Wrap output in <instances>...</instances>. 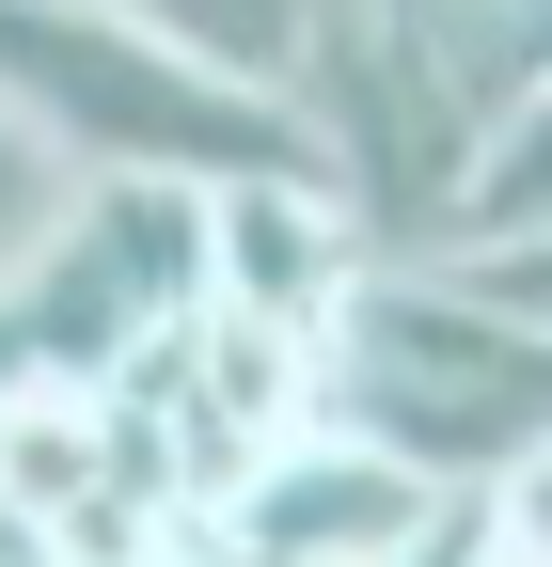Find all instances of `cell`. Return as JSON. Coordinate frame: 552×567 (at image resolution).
Wrapping results in <instances>:
<instances>
[{"instance_id": "cell-5", "label": "cell", "mask_w": 552, "mask_h": 567, "mask_svg": "<svg viewBox=\"0 0 552 567\" xmlns=\"http://www.w3.org/2000/svg\"><path fill=\"white\" fill-rule=\"evenodd\" d=\"M395 237L364 221L316 158H253V174H205V300H253V316H300L331 331L364 300V268Z\"/></svg>"}, {"instance_id": "cell-3", "label": "cell", "mask_w": 552, "mask_h": 567, "mask_svg": "<svg viewBox=\"0 0 552 567\" xmlns=\"http://www.w3.org/2000/svg\"><path fill=\"white\" fill-rule=\"evenodd\" d=\"M0 111L63 174H253V158H300L285 95L190 63L126 0H0Z\"/></svg>"}, {"instance_id": "cell-7", "label": "cell", "mask_w": 552, "mask_h": 567, "mask_svg": "<svg viewBox=\"0 0 552 567\" xmlns=\"http://www.w3.org/2000/svg\"><path fill=\"white\" fill-rule=\"evenodd\" d=\"M521 237H552V63L505 95V126H490V158H473L442 252H521Z\"/></svg>"}, {"instance_id": "cell-9", "label": "cell", "mask_w": 552, "mask_h": 567, "mask_svg": "<svg viewBox=\"0 0 552 567\" xmlns=\"http://www.w3.org/2000/svg\"><path fill=\"white\" fill-rule=\"evenodd\" d=\"M490 520H505V536H521V551L552 567V442H536V457H521V473L490 488Z\"/></svg>"}, {"instance_id": "cell-10", "label": "cell", "mask_w": 552, "mask_h": 567, "mask_svg": "<svg viewBox=\"0 0 552 567\" xmlns=\"http://www.w3.org/2000/svg\"><path fill=\"white\" fill-rule=\"evenodd\" d=\"M17 379H32V347H17V300H0V394H17Z\"/></svg>"}, {"instance_id": "cell-2", "label": "cell", "mask_w": 552, "mask_h": 567, "mask_svg": "<svg viewBox=\"0 0 552 567\" xmlns=\"http://www.w3.org/2000/svg\"><path fill=\"white\" fill-rule=\"evenodd\" d=\"M285 111H300V158L395 252H442L458 189H473V158L505 126V80L473 63V0H316Z\"/></svg>"}, {"instance_id": "cell-11", "label": "cell", "mask_w": 552, "mask_h": 567, "mask_svg": "<svg viewBox=\"0 0 552 567\" xmlns=\"http://www.w3.org/2000/svg\"><path fill=\"white\" fill-rule=\"evenodd\" d=\"M205 567H268V551H237V536H205Z\"/></svg>"}, {"instance_id": "cell-12", "label": "cell", "mask_w": 552, "mask_h": 567, "mask_svg": "<svg viewBox=\"0 0 552 567\" xmlns=\"http://www.w3.org/2000/svg\"><path fill=\"white\" fill-rule=\"evenodd\" d=\"M190 567H205V551H190Z\"/></svg>"}, {"instance_id": "cell-4", "label": "cell", "mask_w": 552, "mask_h": 567, "mask_svg": "<svg viewBox=\"0 0 552 567\" xmlns=\"http://www.w3.org/2000/svg\"><path fill=\"white\" fill-rule=\"evenodd\" d=\"M0 300L48 379H111L126 347H159L205 300V174H80Z\"/></svg>"}, {"instance_id": "cell-8", "label": "cell", "mask_w": 552, "mask_h": 567, "mask_svg": "<svg viewBox=\"0 0 552 567\" xmlns=\"http://www.w3.org/2000/svg\"><path fill=\"white\" fill-rule=\"evenodd\" d=\"M395 567H490V488H458V505H442L427 536H410Z\"/></svg>"}, {"instance_id": "cell-1", "label": "cell", "mask_w": 552, "mask_h": 567, "mask_svg": "<svg viewBox=\"0 0 552 567\" xmlns=\"http://www.w3.org/2000/svg\"><path fill=\"white\" fill-rule=\"evenodd\" d=\"M331 425L395 442L442 488H505L552 442V316L490 300L458 252H379L331 316Z\"/></svg>"}, {"instance_id": "cell-6", "label": "cell", "mask_w": 552, "mask_h": 567, "mask_svg": "<svg viewBox=\"0 0 552 567\" xmlns=\"http://www.w3.org/2000/svg\"><path fill=\"white\" fill-rule=\"evenodd\" d=\"M442 505H458L442 473H410L395 442H364V425H331V410H316L300 442H285V457H268L237 505H222V536H237V551H268V567H395Z\"/></svg>"}]
</instances>
